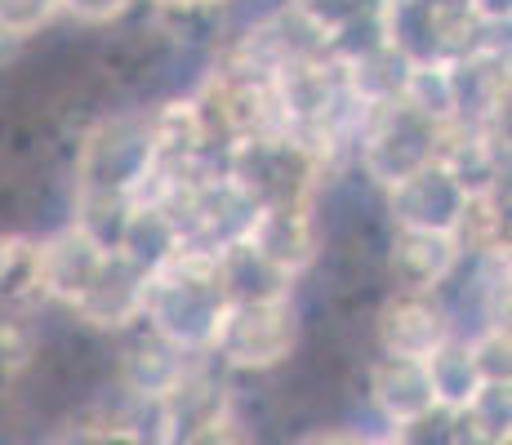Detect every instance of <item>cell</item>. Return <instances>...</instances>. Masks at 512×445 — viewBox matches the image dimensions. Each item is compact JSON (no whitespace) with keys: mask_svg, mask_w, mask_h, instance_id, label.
<instances>
[{"mask_svg":"<svg viewBox=\"0 0 512 445\" xmlns=\"http://www.w3.org/2000/svg\"><path fill=\"white\" fill-rule=\"evenodd\" d=\"M58 5H67L85 23H107V18H121L134 0H58Z\"/></svg>","mask_w":512,"mask_h":445,"instance_id":"10","label":"cell"},{"mask_svg":"<svg viewBox=\"0 0 512 445\" xmlns=\"http://www.w3.org/2000/svg\"><path fill=\"white\" fill-rule=\"evenodd\" d=\"M374 437H366V432L348 428V423H312V428L294 432L285 445H370Z\"/></svg>","mask_w":512,"mask_h":445,"instance_id":"9","label":"cell"},{"mask_svg":"<svg viewBox=\"0 0 512 445\" xmlns=\"http://www.w3.org/2000/svg\"><path fill=\"white\" fill-rule=\"evenodd\" d=\"M183 445H263V441H259V428H250L228 405V410H219L214 419H205Z\"/></svg>","mask_w":512,"mask_h":445,"instance_id":"7","label":"cell"},{"mask_svg":"<svg viewBox=\"0 0 512 445\" xmlns=\"http://www.w3.org/2000/svg\"><path fill=\"white\" fill-rule=\"evenodd\" d=\"M361 397L388 432H401L437 405L423 361H401V356H370L361 370Z\"/></svg>","mask_w":512,"mask_h":445,"instance_id":"3","label":"cell"},{"mask_svg":"<svg viewBox=\"0 0 512 445\" xmlns=\"http://www.w3.org/2000/svg\"><path fill=\"white\" fill-rule=\"evenodd\" d=\"M450 334L455 325L441 294H392L370 321L374 356H401V361H428Z\"/></svg>","mask_w":512,"mask_h":445,"instance_id":"2","label":"cell"},{"mask_svg":"<svg viewBox=\"0 0 512 445\" xmlns=\"http://www.w3.org/2000/svg\"><path fill=\"white\" fill-rule=\"evenodd\" d=\"M36 294V241L0 236V303H32Z\"/></svg>","mask_w":512,"mask_h":445,"instance_id":"6","label":"cell"},{"mask_svg":"<svg viewBox=\"0 0 512 445\" xmlns=\"http://www.w3.org/2000/svg\"><path fill=\"white\" fill-rule=\"evenodd\" d=\"M459 245L450 232H428V227H401L392 241L388 267L397 294H441V285L450 281L459 263Z\"/></svg>","mask_w":512,"mask_h":445,"instance_id":"4","label":"cell"},{"mask_svg":"<svg viewBox=\"0 0 512 445\" xmlns=\"http://www.w3.org/2000/svg\"><path fill=\"white\" fill-rule=\"evenodd\" d=\"M54 9H58V0H0V23L32 36Z\"/></svg>","mask_w":512,"mask_h":445,"instance_id":"8","label":"cell"},{"mask_svg":"<svg viewBox=\"0 0 512 445\" xmlns=\"http://www.w3.org/2000/svg\"><path fill=\"white\" fill-rule=\"evenodd\" d=\"M423 370H428L432 397H437L441 410H464V405L477 397V388H481V374H477V365H472V356H468L464 334H450V339L441 343L428 361H423Z\"/></svg>","mask_w":512,"mask_h":445,"instance_id":"5","label":"cell"},{"mask_svg":"<svg viewBox=\"0 0 512 445\" xmlns=\"http://www.w3.org/2000/svg\"><path fill=\"white\" fill-rule=\"evenodd\" d=\"M205 356L228 374H277L299 356V312L290 299L228 303Z\"/></svg>","mask_w":512,"mask_h":445,"instance_id":"1","label":"cell"},{"mask_svg":"<svg viewBox=\"0 0 512 445\" xmlns=\"http://www.w3.org/2000/svg\"><path fill=\"white\" fill-rule=\"evenodd\" d=\"M370 445H406V441H401V437H397V432H383V437H374Z\"/></svg>","mask_w":512,"mask_h":445,"instance_id":"11","label":"cell"}]
</instances>
